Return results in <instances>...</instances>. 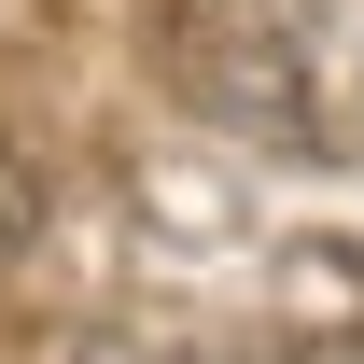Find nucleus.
Masks as SVG:
<instances>
[{"instance_id":"nucleus-1","label":"nucleus","mask_w":364,"mask_h":364,"mask_svg":"<svg viewBox=\"0 0 364 364\" xmlns=\"http://www.w3.org/2000/svg\"><path fill=\"white\" fill-rule=\"evenodd\" d=\"M28 225H43V182L0 154V252H28Z\"/></svg>"}]
</instances>
